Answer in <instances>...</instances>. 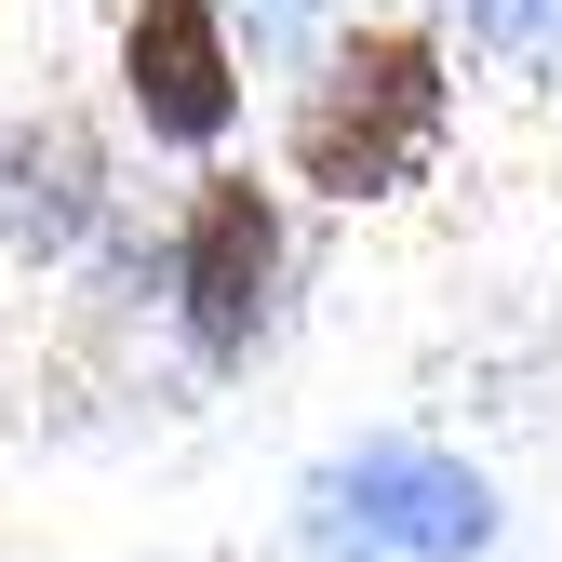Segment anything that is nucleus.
Instances as JSON below:
<instances>
[{
  "label": "nucleus",
  "instance_id": "obj_2",
  "mask_svg": "<svg viewBox=\"0 0 562 562\" xmlns=\"http://www.w3.org/2000/svg\"><path fill=\"white\" fill-rule=\"evenodd\" d=\"M121 94L148 134H175V148H215V134L241 121V54L215 27V0H134L121 27Z\"/></svg>",
  "mask_w": 562,
  "mask_h": 562
},
{
  "label": "nucleus",
  "instance_id": "obj_4",
  "mask_svg": "<svg viewBox=\"0 0 562 562\" xmlns=\"http://www.w3.org/2000/svg\"><path fill=\"white\" fill-rule=\"evenodd\" d=\"M348 522H362L375 549L456 562V549H482L496 496H482V469H456V456H429V442H375L362 469H348Z\"/></svg>",
  "mask_w": 562,
  "mask_h": 562
},
{
  "label": "nucleus",
  "instance_id": "obj_1",
  "mask_svg": "<svg viewBox=\"0 0 562 562\" xmlns=\"http://www.w3.org/2000/svg\"><path fill=\"white\" fill-rule=\"evenodd\" d=\"M442 148V54L415 27H362L322 54V81L295 94V188L322 201H389L415 161Z\"/></svg>",
  "mask_w": 562,
  "mask_h": 562
},
{
  "label": "nucleus",
  "instance_id": "obj_3",
  "mask_svg": "<svg viewBox=\"0 0 562 562\" xmlns=\"http://www.w3.org/2000/svg\"><path fill=\"white\" fill-rule=\"evenodd\" d=\"M268 268H281V215L255 175H215L188 201V241H175V295H188V335L201 348H241L255 308H268Z\"/></svg>",
  "mask_w": 562,
  "mask_h": 562
},
{
  "label": "nucleus",
  "instance_id": "obj_5",
  "mask_svg": "<svg viewBox=\"0 0 562 562\" xmlns=\"http://www.w3.org/2000/svg\"><path fill=\"white\" fill-rule=\"evenodd\" d=\"M469 41H496V54L549 67V54H562V0H469Z\"/></svg>",
  "mask_w": 562,
  "mask_h": 562
}]
</instances>
